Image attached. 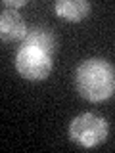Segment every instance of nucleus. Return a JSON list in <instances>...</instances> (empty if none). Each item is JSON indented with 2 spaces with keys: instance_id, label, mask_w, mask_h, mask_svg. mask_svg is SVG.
Wrapping results in <instances>:
<instances>
[{
  "instance_id": "nucleus-7",
  "label": "nucleus",
  "mask_w": 115,
  "mask_h": 153,
  "mask_svg": "<svg viewBox=\"0 0 115 153\" xmlns=\"http://www.w3.org/2000/svg\"><path fill=\"white\" fill-rule=\"evenodd\" d=\"M27 0H4L2 2V8H8V10H16L19 6H25Z\"/></svg>"
},
{
  "instance_id": "nucleus-5",
  "label": "nucleus",
  "mask_w": 115,
  "mask_h": 153,
  "mask_svg": "<svg viewBox=\"0 0 115 153\" xmlns=\"http://www.w3.org/2000/svg\"><path fill=\"white\" fill-rule=\"evenodd\" d=\"M21 46H35V48H38V50L46 52V54H50L54 57L56 46H58V38L50 29L35 25V27H31L27 31L25 38L21 40Z\"/></svg>"
},
{
  "instance_id": "nucleus-1",
  "label": "nucleus",
  "mask_w": 115,
  "mask_h": 153,
  "mask_svg": "<svg viewBox=\"0 0 115 153\" xmlns=\"http://www.w3.org/2000/svg\"><path fill=\"white\" fill-rule=\"evenodd\" d=\"M77 92L88 102H104L115 94V67L104 57H88L75 71Z\"/></svg>"
},
{
  "instance_id": "nucleus-3",
  "label": "nucleus",
  "mask_w": 115,
  "mask_h": 153,
  "mask_svg": "<svg viewBox=\"0 0 115 153\" xmlns=\"http://www.w3.org/2000/svg\"><path fill=\"white\" fill-rule=\"evenodd\" d=\"M54 57L35 46H21L16 54V69L27 80H44L52 73Z\"/></svg>"
},
{
  "instance_id": "nucleus-4",
  "label": "nucleus",
  "mask_w": 115,
  "mask_h": 153,
  "mask_svg": "<svg viewBox=\"0 0 115 153\" xmlns=\"http://www.w3.org/2000/svg\"><path fill=\"white\" fill-rule=\"evenodd\" d=\"M27 31L29 29L25 25V21L16 10L2 8V13H0V38H2V42L23 40Z\"/></svg>"
},
{
  "instance_id": "nucleus-2",
  "label": "nucleus",
  "mask_w": 115,
  "mask_h": 153,
  "mask_svg": "<svg viewBox=\"0 0 115 153\" xmlns=\"http://www.w3.org/2000/svg\"><path fill=\"white\" fill-rule=\"evenodd\" d=\"M69 140L81 147H96L108 140L109 124L102 115L96 113H81L69 123Z\"/></svg>"
},
{
  "instance_id": "nucleus-6",
  "label": "nucleus",
  "mask_w": 115,
  "mask_h": 153,
  "mask_svg": "<svg viewBox=\"0 0 115 153\" xmlns=\"http://www.w3.org/2000/svg\"><path fill=\"white\" fill-rule=\"evenodd\" d=\"M90 2L88 0H58L54 2L56 16L67 21H81L90 13Z\"/></svg>"
}]
</instances>
